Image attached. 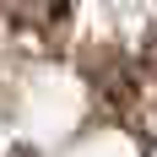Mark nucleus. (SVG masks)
<instances>
[{
	"mask_svg": "<svg viewBox=\"0 0 157 157\" xmlns=\"http://www.w3.org/2000/svg\"><path fill=\"white\" fill-rule=\"evenodd\" d=\"M146 71H152V76H157V33H152V38H146Z\"/></svg>",
	"mask_w": 157,
	"mask_h": 157,
	"instance_id": "obj_2",
	"label": "nucleus"
},
{
	"mask_svg": "<svg viewBox=\"0 0 157 157\" xmlns=\"http://www.w3.org/2000/svg\"><path fill=\"white\" fill-rule=\"evenodd\" d=\"M71 11V0H6V16L16 27H54Z\"/></svg>",
	"mask_w": 157,
	"mask_h": 157,
	"instance_id": "obj_1",
	"label": "nucleus"
}]
</instances>
